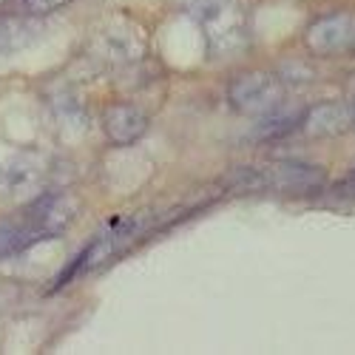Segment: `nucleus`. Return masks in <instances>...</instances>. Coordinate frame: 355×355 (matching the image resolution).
Segmentation results:
<instances>
[{
    "label": "nucleus",
    "instance_id": "1",
    "mask_svg": "<svg viewBox=\"0 0 355 355\" xmlns=\"http://www.w3.org/2000/svg\"><path fill=\"white\" fill-rule=\"evenodd\" d=\"M176 9L191 17L216 57L242 51L250 40V20L239 0H176Z\"/></svg>",
    "mask_w": 355,
    "mask_h": 355
},
{
    "label": "nucleus",
    "instance_id": "2",
    "mask_svg": "<svg viewBox=\"0 0 355 355\" xmlns=\"http://www.w3.org/2000/svg\"><path fill=\"white\" fill-rule=\"evenodd\" d=\"M145 51H148V35L131 17H111L103 28H97L92 43H88V57L111 69H123L142 60Z\"/></svg>",
    "mask_w": 355,
    "mask_h": 355
},
{
    "label": "nucleus",
    "instance_id": "3",
    "mask_svg": "<svg viewBox=\"0 0 355 355\" xmlns=\"http://www.w3.org/2000/svg\"><path fill=\"white\" fill-rule=\"evenodd\" d=\"M304 49L313 57H338L355 49V12L336 9L313 17L302 35Z\"/></svg>",
    "mask_w": 355,
    "mask_h": 355
},
{
    "label": "nucleus",
    "instance_id": "4",
    "mask_svg": "<svg viewBox=\"0 0 355 355\" xmlns=\"http://www.w3.org/2000/svg\"><path fill=\"white\" fill-rule=\"evenodd\" d=\"M227 103L239 114H264L284 103V80L273 71H245L227 85Z\"/></svg>",
    "mask_w": 355,
    "mask_h": 355
},
{
    "label": "nucleus",
    "instance_id": "5",
    "mask_svg": "<svg viewBox=\"0 0 355 355\" xmlns=\"http://www.w3.org/2000/svg\"><path fill=\"white\" fill-rule=\"evenodd\" d=\"M145 230V216L142 214H137V216H131V219H116V222H111L103 233H97L94 239H92V245H88L83 253H80V259H77V264L71 268V273H85V270H92V268H97V264H103V261H108L111 256H116L125 245H131V239H137V236ZM69 273V276H71Z\"/></svg>",
    "mask_w": 355,
    "mask_h": 355
},
{
    "label": "nucleus",
    "instance_id": "6",
    "mask_svg": "<svg viewBox=\"0 0 355 355\" xmlns=\"http://www.w3.org/2000/svg\"><path fill=\"white\" fill-rule=\"evenodd\" d=\"M259 171V188H273L279 193H315L327 185V173L307 162H276Z\"/></svg>",
    "mask_w": 355,
    "mask_h": 355
},
{
    "label": "nucleus",
    "instance_id": "7",
    "mask_svg": "<svg viewBox=\"0 0 355 355\" xmlns=\"http://www.w3.org/2000/svg\"><path fill=\"white\" fill-rule=\"evenodd\" d=\"M43 162L37 157H12L9 162L0 165V199H23L35 196L43 182Z\"/></svg>",
    "mask_w": 355,
    "mask_h": 355
},
{
    "label": "nucleus",
    "instance_id": "8",
    "mask_svg": "<svg viewBox=\"0 0 355 355\" xmlns=\"http://www.w3.org/2000/svg\"><path fill=\"white\" fill-rule=\"evenodd\" d=\"M148 114L134 103H114L103 111V134L111 145H134L148 131Z\"/></svg>",
    "mask_w": 355,
    "mask_h": 355
},
{
    "label": "nucleus",
    "instance_id": "9",
    "mask_svg": "<svg viewBox=\"0 0 355 355\" xmlns=\"http://www.w3.org/2000/svg\"><path fill=\"white\" fill-rule=\"evenodd\" d=\"M349 128H355V116L349 103H315L304 111L302 131L313 139H327V137H341Z\"/></svg>",
    "mask_w": 355,
    "mask_h": 355
},
{
    "label": "nucleus",
    "instance_id": "10",
    "mask_svg": "<svg viewBox=\"0 0 355 355\" xmlns=\"http://www.w3.org/2000/svg\"><path fill=\"white\" fill-rule=\"evenodd\" d=\"M304 111L302 105H284L279 103L276 108L259 114V123L253 128L256 139H284L293 131H302V120H304Z\"/></svg>",
    "mask_w": 355,
    "mask_h": 355
},
{
    "label": "nucleus",
    "instance_id": "11",
    "mask_svg": "<svg viewBox=\"0 0 355 355\" xmlns=\"http://www.w3.org/2000/svg\"><path fill=\"white\" fill-rule=\"evenodd\" d=\"M37 242H46L43 233L35 227V222L28 219L26 214L15 222H0V259L17 256L23 250H28Z\"/></svg>",
    "mask_w": 355,
    "mask_h": 355
},
{
    "label": "nucleus",
    "instance_id": "12",
    "mask_svg": "<svg viewBox=\"0 0 355 355\" xmlns=\"http://www.w3.org/2000/svg\"><path fill=\"white\" fill-rule=\"evenodd\" d=\"M40 37V23L26 17H0V54L28 49Z\"/></svg>",
    "mask_w": 355,
    "mask_h": 355
},
{
    "label": "nucleus",
    "instance_id": "13",
    "mask_svg": "<svg viewBox=\"0 0 355 355\" xmlns=\"http://www.w3.org/2000/svg\"><path fill=\"white\" fill-rule=\"evenodd\" d=\"M69 3V0H23V6L32 12V15H51V12H57V9H63Z\"/></svg>",
    "mask_w": 355,
    "mask_h": 355
},
{
    "label": "nucleus",
    "instance_id": "14",
    "mask_svg": "<svg viewBox=\"0 0 355 355\" xmlns=\"http://www.w3.org/2000/svg\"><path fill=\"white\" fill-rule=\"evenodd\" d=\"M338 191H341V193H347V196H355V171L347 176V180H341V182H338Z\"/></svg>",
    "mask_w": 355,
    "mask_h": 355
},
{
    "label": "nucleus",
    "instance_id": "15",
    "mask_svg": "<svg viewBox=\"0 0 355 355\" xmlns=\"http://www.w3.org/2000/svg\"><path fill=\"white\" fill-rule=\"evenodd\" d=\"M349 105H352V116H355V97H352V100H349Z\"/></svg>",
    "mask_w": 355,
    "mask_h": 355
},
{
    "label": "nucleus",
    "instance_id": "16",
    "mask_svg": "<svg viewBox=\"0 0 355 355\" xmlns=\"http://www.w3.org/2000/svg\"><path fill=\"white\" fill-rule=\"evenodd\" d=\"M3 3H6V0H0V6H3Z\"/></svg>",
    "mask_w": 355,
    "mask_h": 355
},
{
    "label": "nucleus",
    "instance_id": "17",
    "mask_svg": "<svg viewBox=\"0 0 355 355\" xmlns=\"http://www.w3.org/2000/svg\"><path fill=\"white\" fill-rule=\"evenodd\" d=\"M352 54H355V49H352Z\"/></svg>",
    "mask_w": 355,
    "mask_h": 355
}]
</instances>
